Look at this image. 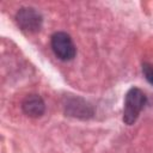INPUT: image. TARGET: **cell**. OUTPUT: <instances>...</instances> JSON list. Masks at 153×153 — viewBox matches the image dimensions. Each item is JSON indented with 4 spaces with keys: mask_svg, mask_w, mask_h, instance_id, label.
Masks as SVG:
<instances>
[{
    "mask_svg": "<svg viewBox=\"0 0 153 153\" xmlns=\"http://www.w3.org/2000/svg\"><path fill=\"white\" fill-rule=\"evenodd\" d=\"M50 44L57 59L62 61H71L75 57L76 48L74 45L72 37L67 32H63V31L55 32L51 36Z\"/></svg>",
    "mask_w": 153,
    "mask_h": 153,
    "instance_id": "obj_3",
    "label": "cell"
},
{
    "mask_svg": "<svg viewBox=\"0 0 153 153\" xmlns=\"http://www.w3.org/2000/svg\"><path fill=\"white\" fill-rule=\"evenodd\" d=\"M63 109L67 116L81 120L91 118L94 112L92 105L78 96H67L63 102Z\"/></svg>",
    "mask_w": 153,
    "mask_h": 153,
    "instance_id": "obj_4",
    "label": "cell"
},
{
    "mask_svg": "<svg viewBox=\"0 0 153 153\" xmlns=\"http://www.w3.org/2000/svg\"><path fill=\"white\" fill-rule=\"evenodd\" d=\"M147 103V97L145 92L137 87H131L128 90L124 97L123 105V122L131 126L139 118L142 109Z\"/></svg>",
    "mask_w": 153,
    "mask_h": 153,
    "instance_id": "obj_1",
    "label": "cell"
},
{
    "mask_svg": "<svg viewBox=\"0 0 153 153\" xmlns=\"http://www.w3.org/2000/svg\"><path fill=\"white\" fill-rule=\"evenodd\" d=\"M23 112L31 118L41 117L45 111V104L41 96L38 94H29L22 102Z\"/></svg>",
    "mask_w": 153,
    "mask_h": 153,
    "instance_id": "obj_5",
    "label": "cell"
},
{
    "mask_svg": "<svg viewBox=\"0 0 153 153\" xmlns=\"http://www.w3.org/2000/svg\"><path fill=\"white\" fill-rule=\"evenodd\" d=\"M142 73L146 80L153 85V63L151 62H142Z\"/></svg>",
    "mask_w": 153,
    "mask_h": 153,
    "instance_id": "obj_6",
    "label": "cell"
},
{
    "mask_svg": "<svg viewBox=\"0 0 153 153\" xmlns=\"http://www.w3.org/2000/svg\"><path fill=\"white\" fill-rule=\"evenodd\" d=\"M16 22L19 29L26 33H37L42 29L43 17L32 7H22L16 13Z\"/></svg>",
    "mask_w": 153,
    "mask_h": 153,
    "instance_id": "obj_2",
    "label": "cell"
}]
</instances>
